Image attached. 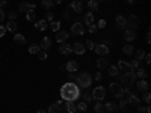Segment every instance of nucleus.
Instances as JSON below:
<instances>
[{"instance_id":"1","label":"nucleus","mask_w":151,"mask_h":113,"mask_svg":"<svg viewBox=\"0 0 151 113\" xmlns=\"http://www.w3.org/2000/svg\"><path fill=\"white\" fill-rule=\"evenodd\" d=\"M60 97L65 99V101H74L80 97V87L76 83H67L62 86L60 89Z\"/></svg>"},{"instance_id":"2","label":"nucleus","mask_w":151,"mask_h":113,"mask_svg":"<svg viewBox=\"0 0 151 113\" xmlns=\"http://www.w3.org/2000/svg\"><path fill=\"white\" fill-rule=\"evenodd\" d=\"M76 82H77L79 87H82V89H88V87L92 84V75L89 72H82V74L77 75Z\"/></svg>"},{"instance_id":"3","label":"nucleus","mask_w":151,"mask_h":113,"mask_svg":"<svg viewBox=\"0 0 151 113\" xmlns=\"http://www.w3.org/2000/svg\"><path fill=\"white\" fill-rule=\"evenodd\" d=\"M109 92L115 98H122L124 97V89H122V86L118 84V83H110L109 84Z\"/></svg>"},{"instance_id":"4","label":"nucleus","mask_w":151,"mask_h":113,"mask_svg":"<svg viewBox=\"0 0 151 113\" xmlns=\"http://www.w3.org/2000/svg\"><path fill=\"white\" fill-rule=\"evenodd\" d=\"M124 84H127V86H132L136 80H137V77H136V74L133 72V71H129V72H124L122 75H121V79H119Z\"/></svg>"},{"instance_id":"5","label":"nucleus","mask_w":151,"mask_h":113,"mask_svg":"<svg viewBox=\"0 0 151 113\" xmlns=\"http://www.w3.org/2000/svg\"><path fill=\"white\" fill-rule=\"evenodd\" d=\"M91 94H92V98L94 99L101 101V99H104V97H106V89H104L103 86H97V87H94V91Z\"/></svg>"},{"instance_id":"6","label":"nucleus","mask_w":151,"mask_h":113,"mask_svg":"<svg viewBox=\"0 0 151 113\" xmlns=\"http://www.w3.org/2000/svg\"><path fill=\"white\" fill-rule=\"evenodd\" d=\"M94 50L98 56H107L109 54V47L106 44H95Z\"/></svg>"},{"instance_id":"7","label":"nucleus","mask_w":151,"mask_h":113,"mask_svg":"<svg viewBox=\"0 0 151 113\" xmlns=\"http://www.w3.org/2000/svg\"><path fill=\"white\" fill-rule=\"evenodd\" d=\"M71 33L73 35H83L85 33V26H83V24L82 23H74L73 24V26H71Z\"/></svg>"},{"instance_id":"8","label":"nucleus","mask_w":151,"mask_h":113,"mask_svg":"<svg viewBox=\"0 0 151 113\" xmlns=\"http://www.w3.org/2000/svg\"><path fill=\"white\" fill-rule=\"evenodd\" d=\"M71 50H73V53L79 54V56H82V54L86 51V48H85V45H83L82 42H74V44L71 45Z\"/></svg>"},{"instance_id":"9","label":"nucleus","mask_w":151,"mask_h":113,"mask_svg":"<svg viewBox=\"0 0 151 113\" xmlns=\"http://www.w3.org/2000/svg\"><path fill=\"white\" fill-rule=\"evenodd\" d=\"M125 20H127V24H125V26L130 27L129 30H136L137 29V17L134 14H132L129 18H125Z\"/></svg>"},{"instance_id":"10","label":"nucleus","mask_w":151,"mask_h":113,"mask_svg":"<svg viewBox=\"0 0 151 113\" xmlns=\"http://www.w3.org/2000/svg\"><path fill=\"white\" fill-rule=\"evenodd\" d=\"M68 36H70L68 32H65V30H58V32H56V41H58L59 44H62V42H65V41L68 39Z\"/></svg>"},{"instance_id":"11","label":"nucleus","mask_w":151,"mask_h":113,"mask_svg":"<svg viewBox=\"0 0 151 113\" xmlns=\"http://www.w3.org/2000/svg\"><path fill=\"white\" fill-rule=\"evenodd\" d=\"M127 103H129L130 106H134V107H137V106H141V99H139V97H137V95H134V94H129Z\"/></svg>"},{"instance_id":"12","label":"nucleus","mask_w":151,"mask_h":113,"mask_svg":"<svg viewBox=\"0 0 151 113\" xmlns=\"http://www.w3.org/2000/svg\"><path fill=\"white\" fill-rule=\"evenodd\" d=\"M18 8H20V11H21V12H29V11H33V9H35V3H29V2H21Z\"/></svg>"},{"instance_id":"13","label":"nucleus","mask_w":151,"mask_h":113,"mask_svg":"<svg viewBox=\"0 0 151 113\" xmlns=\"http://www.w3.org/2000/svg\"><path fill=\"white\" fill-rule=\"evenodd\" d=\"M65 69H67L68 72H76V71L79 69V64H77L76 60H70V62H67Z\"/></svg>"},{"instance_id":"14","label":"nucleus","mask_w":151,"mask_h":113,"mask_svg":"<svg viewBox=\"0 0 151 113\" xmlns=\"http://www.w3.org/2000/svg\"><path fill=\"white\" fill-rule=\"evenodd\" d=\"M64 104L62 101H58V103H53L52 106L48 107V110H47V113H60V106Z\"/></svg>"},{"instance_id":"15","label":"nucleus","mask_w":151,"mask_h":113,"mask_svg":"<svg viewBox=\"0 0 151 113\" xmlns=\"http://www.w3.org/2000/svg\"><path fill=\"white\" fill-rule=\"evenodd\" d=\"M122 38H124L125 41L132 42V41L136 39V33H134V30H125V32L122 33Z\"/></svg>"},{"instance_id":"16","label":"nucleus","mask_w":151,"mask_h":113,"mask_svg":"<svg viewBox=\"0 0 151 113\" xmlns=\"http://www.w3.org/2000/svg\"><path fill=\"white\" fill-rule=\"evenodd\" d=\"M44 51L45 50H48L50 47H52V38H48V36H44L42 38V41H41V45H40Z\"/></svg>"},{"instance_id":"17","label":"nucleus","mask_w":151,"mask_h":113,"mask_svg":"<svg viewBox=\"0 0 151 113\" xmlns=\"http://www.w3.org/2000/svg\"><path fill=\"white\" fill-rule=\"evenodd\" d=\"M59 51L62 53V54H70L71 51H73V50H71V45L70 44H65V42H62L60 45H59Z\"/></svg>"},{"instance_id":"18","label":"nucleus","mask_w":151,"mask_h":113,"mask_svg":"<svg viewBox=\"0 0 151 113\" xmlns=\"http://www.w3.org/2000/svg\"><path fill=\"white\" fill-rule=\"evenodd\" d=\"M127 20H125V17L124 15H116V26H118V29H125L127 26Z\"/></svg>"},{"instance_id":"19","label":"nucleus","mask_w":151,"mask_h":113,"mask_svg":"<svg viewBox=\"0 0 151 113\" xmlns=\"http://www.w3.org/2000/svg\"><path fill=\"white\" fill-rule=\"evenodd\" d=\"M136 86H137V91H141V92H147L148 91V82H145V79H141Z\"/></svg>"},{"instance_id":"20","label":"nucleus","mask_w":151,"mask_h":113,"mask_svg":"<svg viewBox=\"0 0 151 113\" xmlns=\"http://www.w3.org/2000/svg\"><path fill=\"white\" fill-rule=\"evenodd\" d=\"M107 67H109V62H107L106 57H100V59L97 60V68H98V69H106Z\"/></svg>"},{"instance_id":"21","label":"nucleus","mask_w":151,"mask_h":113,"mask_svg":"<svg viewBox=\"0 0 151 113\" xmlns=\"http://www.w3.org/2000/svg\"><path fill=\"white\" fill-rule=\"evenodd\" d=\"M70 6L74 9V12H82V9H83V3L80 2V0H76V2H71V3H70Z\"/></svg>"},{"instance_id":"22","label":"nucleus","mask_w":151,"mask_h":113,"mask_svg":"<svg viewBox=\"0 0 151 113\" xmlns=\"http://www.w3.org/2000/svg\"><path fill=\"white\" fill-rule=\"evenodd\" d=\"M118 69H121V71H124V72L132 71V69H130V65H129V62H124V60H119V62H118Z\"/></svg>"},{"instance_id":"23","label":"nucleus","mask_w":151,"mask_h":113,"mask_svg":"<svg viewBox=\"0 0 151 113\" xmlns=\"http://www.w3.org/2000/svg\"><path fill=\"white\" fill-rule=\"evenodd\" d=\"M64 107H65V112H68V113H74L76 110V104H74V101H67L65 104H64Z\"/></svg>"},{"instance_id":"24","label":"nucleus","mask_w":151,"mask_h":113,"mask_svg":"<svg viewBox=\"0 0 151 113\" xmlns=\"http://www.w3.org/2000/svg\"><path fill=\"white\" fill-rule=\"evenodd\" d=\"M83 21H85V24H88V26L94 23V14L92 12H86V14L83 15Z\"/></svg>"},{"instance_id":"25","label":"nucleus","mask_w":151,"mask_h":113,"mask_svg":"<svg viewBox=\"0 0 151 113\" xmlns=\"http://www.w3.org/2000/svg\"><path fill=\"white\" fill-rule=\"evenodd\" d=\"M14 41H15L17 44H20V45H23V44L27 42L26 36H23V35H20V33H15V35H14Z\"/></svg>"},{"instance_id":"26","label":"nucleus","mask_w":151,"mask_h":113,"mask_svg":"<svg viewBox=\"0 0 151 113\" xmlns=\"http://www.w3.org/2000/svg\"><path fill=\"white\" fill-rule=\"evenodd\" d=\"M5 29L9 30V32H12V33H15V32H17V23H15V21H8V24L5 26Z\"/></svg>"},{"instance_id":"27","label":"nucleus","mask_w":151,"mask_h":113,"mask_svg":"<svg viewBox=\"0 0 151 113\" xmlns=\"http://www.w3.org/2000/svg\"><path fill=\"white\" fill-rule=\"evenodd\" d=\"M88 8L92 9V11L95 12V11H98V9H100V5H98L97 0H88Z\"/></svg>"},{"instance_id":"28","label":"nucleus","mask_w":151,"mask_h":113,"mask_svg":"<svg viewBox=\"0 0 151 113\" xmlns=\"http://www.w3.org/2000/svg\"><path fill=\"white\" fill-rule=\"evenodd\" d=\"M103 106H104V110H107V112H110V113L116 112V109H118V106H116L115 103H106V104H103Z\"/></svg>"},{"instance_id":"29","label":"nucleus","mask_w":151,"mask_h":113,"mask_svg":"<svg viewBox=\"0 0 151 113\" xmlns=\"http://www.w3.org/2000/svg\"><path fill=\"white\" fill-rule=\"evenodd\" d=\"M136 74V77H139V79H147L148 77V72H147V69H144V68H137V72H134Z\"/></svg>"},{"instance_id":"30","label":"nucleus","mask_w":151,"mask_h":113,"mask_svg":"<svg viewBox=\"0 0 151 113\" xmlns=\"http://www.w3.org/2000/svg\"><path fill=\"white\" fill-rule=\"evenodd\" d=\"M35 27H36L38 30H45V29H47V21H45V20L36 21V23H35Z\"/></svg>"},{"instance_id":"31","label":"nucleus","mask_w":151,"mask_h":113,"mask_svg":"<svg viewBox=\"0 0 151 113\" xmlns=\"http://www.w3.org/2000/svg\"><path fill=\"white\" fill-rule=\"evenodd\" d=\"M122 51H124V54H133L134 53V48H133V45L127 44V45L122 47Z\"/></svg>"},{"instance_id":"32","label":"nucleus","mask_w":151,"mask_h":113,"mask_svg":"<svg viewBox=\"0 0 151 113\" xmlns=\"http://www.w3.org/2000/svg\"><path fill=\"white\" fill-rule=\"evenodd\" d=\"M144 56H145V51H144V50L142 48H139V50H136V51H134V57H136V60H142L144 59Z\"/></svg>"},{"instance_id":"33","label":"nucleus","mask_w":151,"mask_h":113,"mask_svg":"<svg viewBox=\"0 0 151 113\" xmlns=\"http://www.w3.org/2000/svg\"><path fill=\"white\" fill-rule=\"evenodd\" d=\"M92 99H94V98H92V94H91L89 91H85V92H83V101H85V103H91Z\"/></svg>"},{"instance_id":"34","label":"nucleus","mask_w":151,"mask_h":113,"mask_svg":"<svg viewBox=\"0 0 151 113\" xmlns=\"http://www.w3.org/2000/svg\"><path fill=\"white\" fill-rule=\"evenodd\" d=\"M107 69H109V74L112 75V77H116L118 75V67H115V65H112V67H107Z\"/></svg>"},{"instance_id":"35","label":"nucleus","mask_w":151,"mask_h":113,"mask_svg":"<svg viewBox=\"0 0 151 113\" xmlns=\"http://www.w3.org/2000/svg\"><path fill=\"white\" fill-rule=\"evenodd\" d=\"M42 8H45V9H52L53 6H55V3H53V0H42Z\"/></svg>"},{"instance_id":"36","label":"nucleus","mask_w":151,"mask_h":113,"mask_svg":"<svg viewBox=\"0 0 151 113\" xmlns=\"http://www.w3.org/2000/svg\"><path fill=\"white\" fill-rule=\"evenodd\" d=\"M76 109H77L79 112H86V109H88V103H85V101H80L79 104H76Z\"/></svg>"},{"instance_id":"37","label":"nucleus","mask_w":151,"mask_h":113,"mask_svg":"<svg viewBox=\"0 0 151 113\" xmlns=\"http://www.w3.org/2000/svg\"><path fill=\"white\" fill-rule=\"evenodd\" d=\"M40 50H41V47H40V45L32 44V45L29 47V53H30V54H36L38 51H40Z\"/></svg>"},{"instance_id":"38","label":"nucleus","mask_w":151,"mask_h":113,"mask_svg":"<svg viewBox=\"0 0 151 113\" xmlns=\"http://www.w3.org/2000/svg\"><path fill=\"white\" fill-rule=\"evenodd\" d=\"M50 29H52L53 32L60 30V21H52V24H50Z\"/></svg>"},{"instance_id":"39","label":"nucleus","mask_w":151,"mask_h":113,"mask_svg":"<svg viewBox=\"0 0 151 113\" xmlns=\"http://www.w3.org/2000/svg\"><path fill=\"white\" fill-rule=\"evenodd\" d=\"M85 48L86 50H94V47H95V42H92L91 39H88V41H85Z\"/></svg>"},{"instance_id":"40","label":"nucleus","mask_w":151,"mask_h":113,"mask_svg":"<svg viewBox=\"0 0 151 113\" xmlns=\"http://www.w3.org/2000/svg\"><path fill=\"white\" fill-rule=\"evenodd\" d=\"M95 113H104V106H103V103H97L95 104Z\"/></svg>"},{"instance_id":"41","label":"nucleus","mask_w":151,"mask_h":113,"mask_svg":"<svg viewBox=\"0 0 151 113\" xmlns=\"http://www.w3.org/2000/svg\"><path fill=\"white\" fill-rule=\"evenodd\" d=\"M129 65H130V69H132V71H133V69H137V68L141 67V64H139V60H136V59H134V60H132V62H130Z\"/></svg>"},{"instance_id":"42","label":"nucleus","mask_w":151,"mask_h":113,"mask_svg":"<svg viewBox=\"0 0 151 113\" xmlns=\"http://www.w3.org/2000/svg\"><path fill=\"white\" fill-rule=\"evenodd\" d=\"M26 20H27V21H35V12H33V11L26 12Z\"/></svg>"},{"instance_id":"43","label":"nucleus","mask_w":151,"mask_h":113,"mask_svg":"<svg viewBox=\"0 0 151 113\" xmlns=\"http://www.w3.org/2000/svg\"><path fill=\"white\" fill-rule=\"evenodd\" d=\"M97 30H98V27H97V24H89V26H88V32L89 33H97Z\"/></svg>"},{"instance_id":"44","label":"nucleus","mask_w":151,"mask_h":113,"mask_svg":"<svg viewBox=\"0 0 151 113\" xmlns=\"http://www.w3.org/2000/svg\"><path fill=\"white\" fill-rule=\"evenodd\" d=\"M36 54H38V57H40V60H45L47 59V53L44 51V50H40Z\"/></svg>"},{"instance_id":"45","label":"nucleus","mask_w":151,"mask_h":113,"mask_svg":"<svg viewBox=\"0 0 151 113\" xmlns=\"http://www.w3.org/2000/svg\"><path fill=\"white\" fill-rule=\"evenodd\" d=\"M127 106H129V103H127V99H124V98H121V103H119V109H121V110H125V109H127Z\"/></svg>"},{"instance_id":"46","label":"nucleus","mask_w":151,"mask_h":113,"mask_svg":"<svg viewBox=\"0 0 151 113\" xmlns=\"http://www.w3.org/2000/svg\"><path fill=\"white\" fill-rule=\"evenodd\" d=\"M9 20H11V21H15V20H17V12H15V11L9 12Z\"/></svg>"},{"instance_id":"47","label":"nucleus","mask_w":151,"mask_h":113,"mask_svg":"<svg viewBox=\"0 0 151 113\" xmlns=\"http://www.w3.org/2000/svg\"><path fill=\"white\" fill-rule=\"evenodd\" d=\"M53 18H55L53 12H47V14H45V20L47 21H53Z\"/></svg>"},{"instance_id":"48","label":"nucleus","mask_w":151,"mask_h":113,"mask_svg":"<svg viewBox=\"0 0 151 113\" xmlns=\"http://www.w3.org/2000/svg\"><path fill=\"white\" fill-rule=\"evenodd\" d=\"M97 27H98V29H104V27H106V21H104V20H100L98 24H97Z\"/></svg>"},{"instance_id":"49","label":"nucleus","mask_w":151,"mask_h":113,"mask_svg":"<svg viewBox=\"0 0 151 113\" xmlns=\"http://www.w3.org/2000/svg\"><path fill=\"white\" fill-rule=\"evenodd\" d=\"M76 79H77V75H76L74 72H68V80H71V82H76Z\"/></svg>"},{"instance_id":"50","label":"nucleus","mask_w":151,"mask_h":113,"mask_svg":"<svg viewBox=\"0 0 151 113\" xmlns=\"http://www.w3.org/2000/svg\"><path fill=\"white\" fill-rule=\"evenodd\" d=\"M150 99H151V95H150L148 92H145V95H144V101H145L147 104H150Z\"/></svg>"},{"instance_id":"51","label":"nucleus","mask_w":151,"mask_h":113,"mask_svg":"<svg viewBox=\"0 0 151 113\" xmlns=\"http://www.w3.org/2000/svg\"><path fill=\"white\" fill-rule=\"evenodd\" d=\"M5 33H6L5 26H2V24H0V38H3V36H5Z\"/></svg>"},{"instance_id":"52","label":"nucleus","mask_w":151,"mask_h":113,"mask_svg":"<svg viewBox=\"0 0 151 113\" xmlns=\"http://www.w3.org/2000/svg\"><path fill=\"white\" fill-rule=\"evenodd\" d=\"M144 59H145V62H147V64H150V62H151V54H150V53H145Z\"/></svg>"},{"instance_id":"53","label":"nucleus","mask_w":151,"mask_h":113,"mask_svg":"<svg viewBox=\"0 0 151 113\" xmlns=\"http://www.w3.org/2000/svg\"><path fill=\"white\" fill-rule=\"evenodd\" d=\"M6 6H8L6 0H0V9H3V8H6Z\"/></svg>"},{"instance_id":"54","label":"nucleus","mask_w":151,"mask_h":113,"mask_svg":"<svg viewBox=\"0 0 151 113\" xmlns=\"http://www.w3.org/2000/svg\"><path fill=\"white\" fill-rule=\"evenodd\" d=\"M145 41H147V44H150V42H151V35H150V32L145 35Z\"/></svg>"},{"instance_id":"55","label":"nucleus","mask_w":151,"mask_h":113,"mask_svg":"<svg viewBox=\"0 0 151 113\" xmlns=\"http://www.w3.org/2000/svg\"><path fill=\"white\" fill-rule=\"evenodd\" d=\"M3 20H5V12H3V9H0V23Z\"/></svg>"},{"instance_id":"56","label":"nucleus","mask_w":151,"mask_h":113,"mask_svg":"<svg viewBox=\"0 0 151 113\" xmlns=\"http://www.w3.org/2000/svg\"><path fill=\"white\" fill-rule=\"evenodd\" d=\"M101 77H103V74H101V72L98 71V72L95 74V80H101Z\"/></svg>"},{"instance_id":"57","label":"nucleus","mask_w":151,"mask_h":113,"mask_svg":"<svg viewBox=\"0 0 151 113\" xmlns=\"http://www.w3.org/2000/svg\"><path fill=\"white\" fill-rule=\"evenodd\" d=\"M38 113H47L45 110H42V109H40V110H38Z\"/></svg>"},{"instance_id":"58","label":"nucleus","mask_w":151,"mask_h":113,"mask_svg":"<svg viewBox=\"0 0 151 113\" xmlns=\"http://www.w3.org/2000/svg\"><path fill=\"white\" fill-rule=\"evenodd\" d=\"M60 2H62V0H53V3H58V5H59Z\"/></svg>"},{"instance_id":"59","label":"nucleus","mask_w":151,"mask_h":113,"mask_svg":"<svg viewBox=\"0 0 151 113\" xmlns=\"http://www.w3.org/2000/svg\"><path fill=\"white\" fill-rule=\"evenodd\" d=\"M127 2H129V3H134V2H136V0H127Z\"/></svg>"},{"instance_id":"60","label":"nucleus","mask_w":151,"mask_h":113,"mask_svg":"<svg viewBox=\"0 0 151 113\" xmlns=\"http://www.w3.org/2000/svg\"><path fill=\"white\" fill-rule=\"evenodd\" d=\"M74 113H85V112H79V110H76Z\"/></svg>"},{"instance_id":"61","label":"nucleus","mask_w":151,"mask_h":113,"mask_svg":"<svg viewBox=\"0 0 151 113\" xmlns=\"http://www.w3.org/2000/svg\"><path fill=\"white\" fill-rule=\"evenodd\" d=\"M100 2H104V0H100Z\"/></svg>"},{"instance_id":"62","label":"nucleus","mask_w":151,"mask_h":113,"mask_svg":"<svg viewBox=\"0 0 151 113\" xmlns=\"http://www.w3.org/2000/svg\"><path fill=\"white\" fill-rule=\"evenodd\" d=\"M80 2H83V0H80ZM86 2H88V0H86Z\"/></svg>"},{"instance_id":"63","label":"nucleus","mask_w":151,"mask_h":113,"mask_svg":"<svg viewBox=\"0 0 151 113\" xmlns=\"http://www.w3.org/2000/svg\"><path fill=\"white\" fill-rule=\"evenodd\" d=\"M65 113H68V112H65Z\"/></svg>"},{"instance_id":"64","label":"nucleus","mask_w":151,"mask_h":113,"mask_svg":"<svg viewBox=\"0 0 151 113\" xmlns=\"http://www.w3.org/2000/svg\"><path fill=\"white\" fill-rule=\"evenodd\" d=\"M145 113H147V112H145Z\"/></svg>"}]
</instances>
